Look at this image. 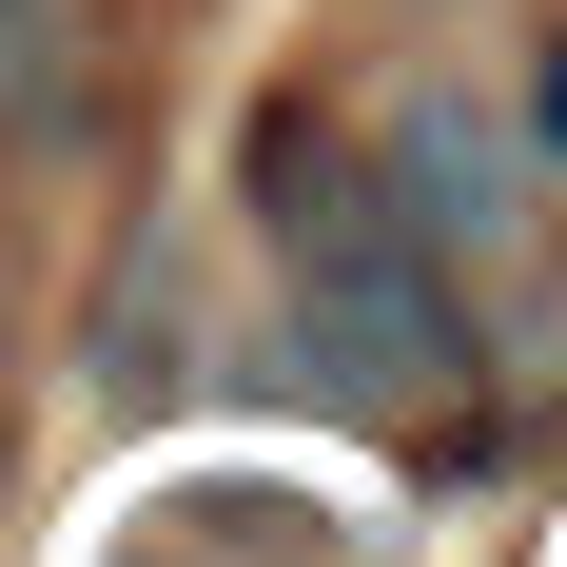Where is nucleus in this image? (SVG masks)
Here are the masks:
<instances>
[{"label":"nucleus","instance_id":"1","mask_svg":"<svg viewBox=\"0 0 567 567\" xmlns=\"http://www.w3.org/2000/svg\"><path fill=\"white\" fill-rule=\"evenodd\" d=\"M275 235H293V352L372 411L451 392V293H431V235L333 157V137H275Z\"/></svg>","mask_w":567,"mask_h":567},{"label":"nucleus","instance_id":"2","mask_svg":"<svg viewBox=\"0 0 567 567\" xmlns=\"http://www.w3.org/2000/svg\"><path fill=\"white\" fill-rule=\"evenodd\" d=\"M411 235H431V255H489V235H509V157H489L451 99L411 117Z\"/></svg>","mask_w":567,"mask_h":567},{"label":"nucleus","instance_id":"4","mask_svg":"<svg viewBox=\"0 0 567 567\" xmlns=\"http://www.w3.org/2000/svg\"><path fill=\"white\" fill-rule=\"evenodd\" d=\"M548 137H567V40H548Z\"/></svg>","mask_w":567,"mask_h":567},{"label":"nucleus","instance_id":"3","mask_svg":"<svg viewBox=\"0 0 567 567\" xmlns=\"http://www.w3.org/2000/svg\"><path fill=\"white\" fill-rule=\"evenodd\" d=\"M0 117H20V137L79 117V20H59V0H0Z\"/></svg>","mask_w":567,"mask_h":567}]
</instances>
